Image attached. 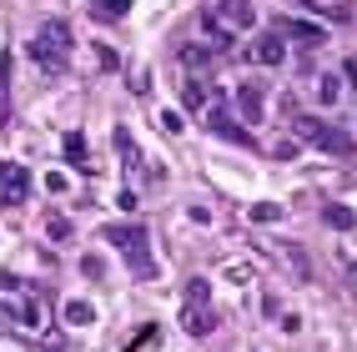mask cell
<instances>
[{
	"instance_id": "7c38bea8",
	"label": "cell",
	"mask_w": 357,
	"mask_h": 352,
	"mask_svg": "<svg viewBox=\"0 0 357 352\" xmlns=\"http://www.w3.org/2000/svg\"><path fill=\"white\" fill-rule=\"evenodd\" d=\"M272 257H282V267H287L297 282L312 277V262H307V252H297V247H287V242H272Z\"/></svg>"
},
{
	"instance_id": "e0dca14e",
	"label": "cell",
	"mask_w": 357,
	"mask_h": 352,
	"mask_svg": "<svg viewBox=\"0 0 357 352\" xmlns=\"http://www.w3.org/2000/svg\"><path fill=\"white\" fill-rule=\"evenodd\" d=\"M342 76H337V70H322V76H317V101L322 106H332V101H342Z\"/></svg>"
},
{
	"instance_id": "6da1fadb",
	"label": "cell",
	"mask_w": 357,
	"mask_h": 352,
	"mask_svg": "<svg viewBox=\"0 0 357 352\" xmlns=\"http://www.w3.org/2000/svg\"><path fill=\"white\" fill-rule=\"evenodd\" d=\"M0 312H6V322L15 332H26V337L51 332V302H45L36 287H26V282L6 277V272H0Z\"/></svg>"
},
{
	"instance_id": "2e32d148",
	"label": "cell",
	"mask_w": 357,
	"mask_h": 352,
	"mask_svg": "<svg viewBox=\"0 0 357 352\" xmlns=\"http://www.w3.org/2000/svg\"><path fill=\"white\" fill-rule=\"evenodd\" d=\"M287 40H297L302 51H317V45H322L327 36H322V26H307V20H292V26H287Z\"/></svg>"
},
{
	"instance_id": "d6986e66",
	"label": "cell",
	"mask_w": 357,
	"mask_h": 352,
	"mask_svg": "<svg viewBox=\"0 0 357 352\" xmlns=\"http://www.w3.org/2000/svg\"><path fill=\"white\" fill-rule=\"evenodd\" d=\"M10 121V51L0 56V126Z\"/></svg>"
},
{
	"instance_id": "ac0fdd59",
	"label": "cell",
	"mask_w": 357,
	"mask_h": 352,
	"mask_svg": "<svg viewBox=\"0 0 357 352\" xmlns=\"http://www.w3.org/2000/svg\"><path fill=\"white\" fill-rule=\"evenodd\" d=\"M66 151H70V167H76V171H96V161H86V141H81V131H66Z\"/></svg>"
},
{
	"instance_id": "4fadbf2b",
	"label": "cell",
	"mask_w": 357,
	"mask_h": 352,
	"mask_svg": "<svg viewBox=\"0 0 357 352\" xmlns=\"http://www.w3.org/2000/svg\"><path fill=\"white\" fill-rule=\"evenodd\" d=\"M181 106H186V111H206V106H211V86H206L202 76H186V81H181Z\"/></svg>"
},
{
	"instance_id": "ffe728a7",
	"label": "cell",
	"mask_w": 357,
	"mask_h": 352,
	"mask_svg": "<svg viewBox=\"0 0 357 352\" xmlns=\"http://www.w3.org/2000/svg\"><path fill=\"white\" fill-rule=\"evenodd\" d=\"M131 10V0H91V15L96 20H121Z\"/></svg>"
},
{
	"instance_id": "484cf974",
	"label": "cell",
	"mask_w": 357,
	"mask_h": 352,
	"mask_svg": "<svg viewBox=\"0 0 357 352\" xmlns=\"http://www.w3.org/2000/svg\"><path fill=\"white\" fill-rule=\"evenodd\" d=\"M227 277H231V282H252V267H242V262H231V267H227Z\"/></svg>"
},
{
	"instance_id": "30bf717a",
	"label": "cell",
	"mask_w": 357,
	"mask_h": 352,
	"mask_svg": "<svg viewBox=\"0 0 357 352\" xmlns=\"http://www.w3.org/2000/svg\"><path fill=\"white\" fill-rule=\"evenodd\" d=\"M206 131H211V136H227V141H236V146H247V141H252L242 126L231 121V111H227V106H211V111H206Z\"/></svg>"
},
{
	"instance_id": "3957f363",
	"label": "cell",
	"mask_w": 357,
	"mask_h": 352,
	"mask_svg": "<svg viewBox=\"0 0 357 352\" xmlns=\"http://www.w3.org/2000/svg\"><path fill=\"white\" fill-rule=\"evenodd\" d=\"M70 51H76V40H70V26L66 20H40L36 36H31V61L45 70V76H61L70 66Z\"/></svg>"
},
{
	"instance_id": "7a4b0ae2",
	"label": "cell",
	"mask_w": 357,
	"mask_h": 352,
	"mask_svg": "<svg viewBox=\"0 0 357 352\" xmlns=\"http://www.w3.org/2000/svg\"><path fill=\"white\" fill-rule=\"evenodd\" d=\"M101 237L116 247V257L126 262V272L136 282H151L156 277V257H151V231L141 227V222H111L101 227Z\"/></svg>"
},
{
	"instance_id": "52a82bcc",
	"label": "cell",
	"mask_w": 357,
	"mask_h": 352,
	"mask_svg": "<svg viewBox=\"0 0 357 352\" xmlns=\"http://www.w3.org/2000/svg\"><path fill=\"white\" fill-rule=\"evenodd\" d=\"M116 151H121L126 161V192H121V206H136V176H141V151H136V141L126 126H116Z\"/></svg>"
},
{
	"instance_id": "9c48e42d",
	"label": "cell",
	"mask_w": 357,
	"mask_h": 352,
	"mask_svg": "<svg viewBox=\"0 0 357 352\" xmlns=\"http://www.w3.org/2000/svg\"><path fill=\"white\" fill-rule=\"evenodd\" d=\"M252 61H257V66H282V61H287V36H282V31H267V36L252 45Z\"/></svg>"
},
{
	"instance_id": "7402d4cb",
	"label": "cell",
	"mask_w": 357,
	"mask_h": 352,
	"mask_svg": "<svg viewBox=\"0 0 357 352\" xmlns=\"http://www.w3.org/2000/svg\"><path fill=\"white\" fill-rule=\"evenodd\" d=\"M45 231H51V242H66V237H70V222H66V217H51V222H45Z\"/></svg>"
},
{
	"instance_id": "5b68a950",
	"label": "cell",
	"mask_w": 357,
	"mask_h": 352,
	"mask_svg": "<svg viewBox=\"0 0 357 352\" xmlns=\"http://www.w3.org/2000/svg\"><path fill=\"white\" fill-rule=\"evenodd\" d=\"M292 136L307 141V146L332 151V156H352V151H357V141H352L347 131H337V126H327L322 116H297V121H292Z\"/></svg>"
},
{
	"instance_id": "8992f818",
	"label": "cell",
	"mask_w": 357,
	"mask_h": 352,
	"mask_svg": "<svg viewBox=\"0 0 357 352\" xmlns=\"http://www.w3.org/2000/svg\"><path fill=\"white\" fill-rule=\"evenodd\" d=\"M31 186H36V176L26 161H0V201L6 206H20L31 197Z\"/></svg>"
},
{
	"instance_id": "277c9868",
	"label": "cell",
	"mask_w": 357,
	"mask_h": 352,
	"mask_svg": "<svg viewBox=\"0 0 357 352\" xmlns=\"http://www.w3.org/2000/svg\"><path fill=\"white\" fill-rule=\"evenodd\" d=\"M176 322H181L186 337H211V332H217V307H211V282H206V277H192V282L181 287V312H176Z\"/></svg>"
},
{
	"instance_id": "9a60e30c",
	"label": "cell",
	"mask_w": 357,
	"mask_h": 352,
	"mask_svg": "<svg viewBox=\"0 0 357 352\" xmlns=\"http://www.w3.org/2000/svg\"><path fill=\"white\" fill-rule=\"evenodd\" d=\"M236 101H242V121H261V106H267V91H261L257 81H247V86H242V96H236Z\"/></svg>"
},
{
	"instance_id": "cb8c5ba5",
	"label": "cell",
	"mask_w": 357,
	"mask_h": 352,
	"mask_svg": "<svg viewBox=\"0 0 357 352\" xmlns=\"http://www.w3.org/2000/svg\"><path fill=\"white\" fill-rule=\"evenodd\" d=\"M337 262H342V272H347V287L357 292V257H347V252H337Z\"/></svg>"
},
{
	"instance_id": "ba28073f",
	"label": "cell",
	"mask_w": 357,
	"mask_h": 352,
	"mask_svg": "<svg viewBox=\"0 0 357 352\" xmlns=\"http://www.w3.org/2000/svg\"><path fill=\"white\" fill-rule=\"evenodd\" d=\"M206 10L217 15L227 31H252V20H257V6H252V0H211Z\"/></svg>"
},
{
	"instance_id": "44dd1931",
	"label": "cell",
	"mask_w": 357,
	"mask_h": 352,
	"mask_svg": "<svg viewBox=\"0 0 357 352\" xmlns=\"http://www.w3.org/2000/svg\"><path fill=\"white\" fill-rule=\"evenodd\" d=\"M66 317L76 322V327H86V322L96 317V312H91V302H66Z\"/></svg>"
},
{
	"instance_id": "5bb4252c",
	"label": "cell",
	"mask_w": 357,
	"mask_h": 352,
	"mask_svg": "<svg viewBox=\"0 0 357 352\" xmlns=\"http://www.w3.org/2000/svg\"><path fill=\"white\" fill-rule=\"evenodd\" d=\"M297 10H312V15H327V20H352V6L347 0H292Z\"/></svg>"
},
{
	"instance_id": "8fae6325",
	"label": "cell",
	"mask_w": 357,
	"mask_h": 352,
	"mask_svg": "<svg viewBox=\"0 0 357 352\" xmlns=\"http://www.w3.org/2000/svg\"><path fill=\"white\" fill-rule=\"evenodd\" d=\"M202 36H206L202 45H211L217 56H227V51H231V36H236V31H227V26H222V20L211 15V10H202Z\"/></svg>"
},
{
	"instance_id": "d4e9b609",
	"label": "cell",
	"mask_w": 357,
	"mask_h": 352,
	"mask_svg": "<svg viewBox=\"0 0 357 352\" xmlns=\"http://www.w3.org/2000/svg\"><path fill=\"white\" fill-rule=\"evenodd\" d=\"M252 217H257V222H277L282 206H252Z\"/></svg>"
},
{
	"instance_id": "603a6c76",
	"label": "cell",
	"mask_w": 357,
	"mask_h": 352,
	"mask_svg": "<svg viewBox=\"0 0 357 352\" xmlns=\"http://www.w3.org/2000/svg\"><path fill=\"white\" fill-rule=\"evenodd\" d=\"M327 222L347 231V227H352V211H347V206H327Z\"/></svg>"
}]
</instances>
